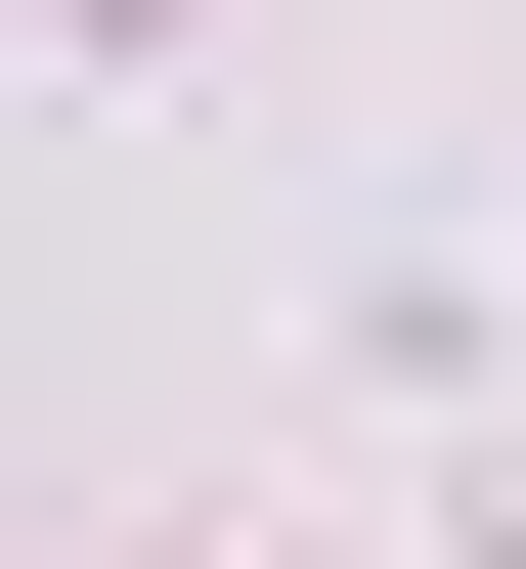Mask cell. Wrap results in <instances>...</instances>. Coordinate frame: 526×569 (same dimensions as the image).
I'll use <instances>...</instances> for the list:
<instances>
[]
</instances>
